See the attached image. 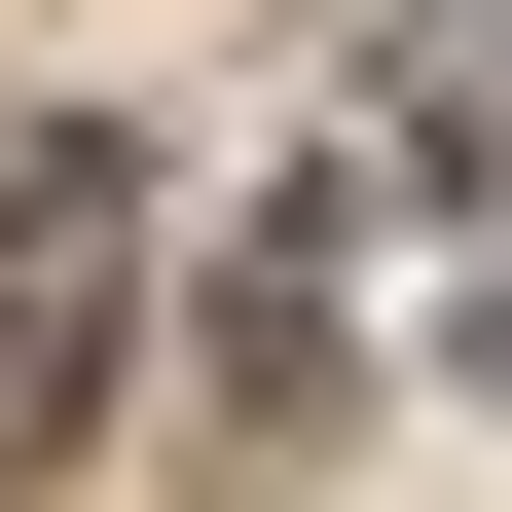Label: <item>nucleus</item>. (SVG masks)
Segmentation results:
<instances>
[{"mask_svg": "<svg viewBox=\"0 0 512 512\" xmlns=\"http://www.w3.org/2000/svg\"><path fill=\"white\" fill-rule=\"evenodd\" d=\"M110 366H147V147H0V512L110 439Z\"/></svg>", "mask_w": 512, "mask_h": 512, "instance_id": "1", "label": "nucleus"}, {"mask_svg": "<svg viewBox=\"0 0 512 512\" xmlns=\"http://www.w3.org/2000/svg\"><path fill=\"white\" fill-rule=\"evenodd\" d=\"M476 366H512V293H476Z\"/></svg>", "mask_w": 512, "mask_h": 512, "instance_id": "2", "label": "nucleus"}]
</instances>
